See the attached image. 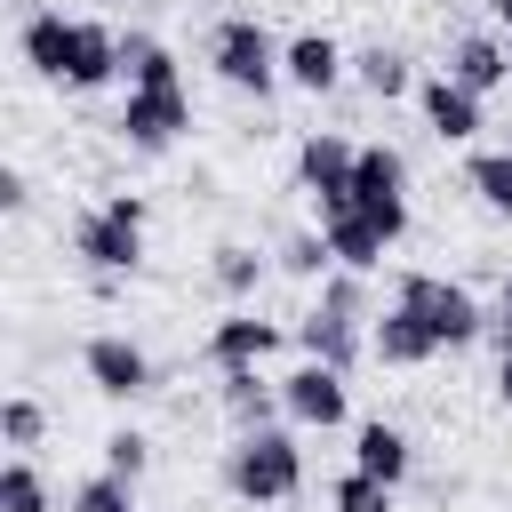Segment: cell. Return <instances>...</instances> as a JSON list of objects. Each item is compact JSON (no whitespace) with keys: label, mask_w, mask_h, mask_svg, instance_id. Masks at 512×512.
I'll return each mask as SVG.
<instances>
[{"label":"cell","mask_w":512,"mask_h":512,"mask_svg":"<svg viewBox=\"0 0 512 512\" xmlns=\"http://www.w3.org/2000/svg\"><path fill=\"white\" fill-rule=\"evenodd\" d=\"M320 232H328V248H336V264H344V272H376V264H384V248H392V240H384L352 200L320 208Z\"/></svg>","instance_id":"14"},{"label":"cell","mask_w":512,"mask_h":512,"mask_svg":"<svg viewBox=\"0 0 512 512\" xmlns=\"http://www.w3.org/2000/svg\"><path fill=\"white\" fill-rule=\"evenodd\" d=\"M344 64H352V56H344L328 32H296V40L280 48V80H296L304 96H328V88L344 80Z\"/></svg>","instance_id":"13"},{"label":"cell","mask_w":512,"mask_h":512,"mask_svg":"<svg viewBox=\"0 0 512 512\" xmlns=\"http://www.w3.org/2000/svg\"><path fill=\"white\" fill-rule=\"evenodd\" d=\"M208 64H216V80H224V88L272 96V80H280V40H272L256 16H224V24L208 32Z\"/></svg>","instance_id":"3"},{"label":"cell","mask_w":512,"mask_h":512,"mask_svg":"<svg viewBox=\"0 0 512 512\" xmlns=\"http://www.w3.org/2000/svg\"><path fill=\"white\" fill-rule=\"evenodd\" d=\"M464 184L480 192V208H488V216H512V144L472 152V160H464Z\"/></svg>","instance_id":"22"},{"label":"cell","mask_w":512,"mask_h":512,"mask_svg":"<svg viewBox=\"0 0 512 512\" xmlns=\"http://www.w3.org/2000/svg\"><path fill=\"white\" fill-rule=\"evenodd\" d=\"M352 208H360L384 240L408 232V160H400L392 144H360V160H352Z\"/></svg>","instance_id":"5"},{"label":"cell","mask_w":512,"mask_h":512,"mask_svg":"<svg viewBox=\"0 0 512 512\" xmlns=\"http://www.w3.org/2000/svg\"><path fill=\"white\" fill-rule=\"evenodd\" d=\"M224 488H232L240 504H288V496L304 488V448H296L280 424L240 432L232 456H224Z\"/></svg>","instance_id":"1"},{"label":"cell","mask_w":512,"mask_h":512,"mask_svg":"<svg viewBox=\"0 0 512 512\" xmlns=\"http://www.w3.org/2000/svg\"><path fill=\"white\" fill-rule=\"evenodd\" d=\"M416 104H424V128H432L440 144H472V136H480V96H472L464 80L432 72V80L416 88Z\"/></svg>","instance_id":"11"},{"label":"cell","mask_w":512,"mask_h":512,"mask_svg":"<svg viewBox=\"0 0 512 512\" xmlns=\"http://www.w3.org/2000/svg\"><path fill=\"white\" fill-rule=\"evenodd\" d=\"M280 272H296V280H328V272H336L328 232H288V240H280Z\"/></svg>","instance_id":"27"},{"label":"cell","mask_w":512,"mask_h":512,"mask_svg":"<svg viewBox=\"0 0 512 512\" xmlns=\"http://www.w3.org/2000/svg\"><path fill=\"white\" fill-rule=\"evenodd\" d=\"M208 272H216V288H224V296H256V280H264V256H256L248 240H224V248L208 256Z\"/></svg>","instance_id":"25"},{"label":"cell","mask_w":512,"mask_h":512,"mask_svg":"<svg viewBox=\"0 0 512 512\" xmlns=\"http://www.w3.org/2000/svg\"><path fill=\"white\" fill-rule=\"evenodd\" d=\"M496 312H512V280H504V288H496Z\"/></svg>","instance_id":"36"},{"label":"cell","mask_w":512,"mask_h":512,"mask_svg":"<svg viewBox=\"0 0 512 512\" xmlns=\"http://www.w3.org/2000/svg\"><path fill=\"white\" fill-rule=\"evenodd\" d=\"M352 160H360V144H344V136H304V152H296V184L312 192V208H336V200H352Z\"/></svg>","instance_id":"10"},{"label":"cell","mask_w":512,"mask_h":512,"mask_svg":"<svg viewBox=\"0 0 512 512\" xmlns=\"http://www.w3.org/2000/svg\"><path fill=\"white\" fill-rule=\"evenodd\" d=\"M360 280H368V272H344V264H336V272L320 280V304L344 312V320H360V312H368V288H360Z\"/></svg>","instance_id":"31"},{"label":"cell","mask_w":512,"mask_h":512,"mask_svg":"<svg viewBox=\"0 0 512 512\" xmlns=\"http://www.w3.org/2000/svg\"><path fill=\"white\" fill-rule=\"evenodd\" d=\"M280 400H288V424H312V432L344 424V408H352V392H344V368H328V360H304V368H288V376H280Z\"/></svg>","instance_id":"8"},{"label":"cell","mask_w":512,"mask_h":512,"mask_svg":"<svg viewBox=\"0 0 512 512\" xmlns=\"http://www.w3.org/2000/svg\"><path fill=\"white\" fill-rule=\"evenodd\" d=\"M288 336H296L304 360H328V368H352V360H360V328H352L344 312H328V304H312Z\"/></svg>","instance_id":"17"},{"label":"cell","mask_w":512,"mask_h":512,"mask_svg":"<svg viewBox=\"0 0 512 512\" xmlns=\"http://www.w3.org/2000/svg\"><path fill=\"white\" fill-rule=\"evenodd\" d=\"M504 56H512V32H504Z\"/></svg>","instance_id":"37"},{"label":"cell","mask_w":512,"mask_h":512,"mask_svg":"<svg viewBox=\"0 0 512 512\" xmlns=\"http://www.w3.org/2000/svg\"><path fill=\"white\" fill-rule=\"evenodd\" d=\"M368 352H376L384 368H424V360L440 352V336H432L408 304H384V312H376V328H368Z\"/></svg>","instance_id":"12"},{"label":"cell","mask_w":512,"mask_h":512,"mask_svg":"<svg viewBox=\"0 0 512 512\" xmlns=\"http://www.w3.org/2000/svg\"><path fill=\"white\" fill-rule=\"evenodd\" d=\"M504 144H512V136H504Z\"/></svg>","instance_id":"38"},{"label":"cell","mask_w":512,"mask_h":512,"mask_svg":"<svg viewBox=\"0 0 512 512\" xmlns=\"http://www.w3.org/2000/svg\"><path fill=\"white\" fill-rule=\"evenodd\" d=\"M120 80L128 88H176V48L152 40V32H128L120 40Z\"/></svg>","instance_id":"21"},{"label":"cell","mask_w":512,"mask_h":512,"mask_svg":"<svg viewBox=\"0 0 512 512\" xmlns=\"http://www.w3.org/2000/svg\"><path fill=\"white\" fill-rule=\"evenodd\" d=\"M72 256H80L88 272H104V280L136 272V264H144V192H104V200L72 224Z\"/></svg>","instance_id":"2"},{"label":"cell","mask_w":512,"mask_h":512,"mask_svg":"<svg viewBox=\"0 0 512 512\" xmlns=\"http://www.w3.org/2000/svg\"><path fill=\"white\" fill-rule=\"evenodd\" d=\"M24 200H32V184H24V168H0V208H8V216H24Z\"/></svg>","instance_id":"32"},{"label":"cell","mask_w":512,"mask_h":512,"mask_svg":"<svg viewBox=\"0 0 512 512\" xmlns=\"http://www.w3.org/2000/svg\"><path fill=\"white\" fill-rule=\"evenodd\" d=\"M272 344H280V320H256V312H224L208 328V360L216 368H256Z\"/></svg>","instance_id":"16"},{"label":"cell","mask_w":512,"mask_h":512,"mask_svg":"<svg viewBox=\"0 0 512 512\" xmlns=\"http://www.w3.org/2000/svg\"><path fill=\"white\" fill-rule=\"evenodd\" d=\"M72 48H80V16H64V8H32L16 32V56L56 88H72Z\"/></svg>","instance_id":"9"},{"label":"cell","mask_w":512,"mask_h":512,"mask_svg":"<svg viewBox=\"0 0 512 512\" xmlns=\"http://www.w3.org/2000/svg\"><path fill=\"white\" fill-rule=\"evenodd\" d=\"M136 152H168L184 128H192V96H184V80L176 88H128V104H120V120H112Z\"/></svg>","instance_id":"6"},{"label":"cell","mask_w":512,"mask_h":512,"mask_svg":"<svg viewBox=\"0 0 512 512\" xmlns=\"http://www.w3.org/2000/svg\"><path fill=\"white\" fill-rule=\"evenodd\" d=\"M72 512H136V480H120V472H88V480L72 488Z\"/></svg>","instance_id":"29"},{"label":"cell","mask_w":512,"mask_h":512,"mask_svg":"<svg viewBox=\"0 0 512 512\" xmlns=\"http://www.w3.org/2000/svg\"><path fill=\"white\" fill-rule=\"evenodd\" d=\"M120 80V32L112 24H88L80 16V48H72V88H104Z\"/></svg>","instance_id":"20"},{"label":"cell","mask_w":512,"mask_h":512,"mask_svg":"<svg viewBox=\"0 0 512 512\" xmlns=\"http://www.w3.org/2000/svg\"><path fill=\"white\" fill-rule=\"evenodd\" d=\"M392 304H408V312H416V320L440 336V352H456V344L488 336V312L472 304V288H456V280H440V272H408Z\"/></svg>","instance_id":"4"},{"label":"cell","mask_w":512,"mask_h":512,"mask_svg":"<svg viewBox=\"0 0 512 512\" xmlns=\"http://www.w3.org/2000/svg\"><path fill=\"white\" fill-rule=\"evenodd\" d=\"M352 464L400 488V480L416 472V448H408V432H400V424H360V440H352Z\"/></svg>","instance_id":"19"},{"label":"cell","mask_w":512,"mask_h":512,"mask_svg":"<svg viewBox=\"0 0 512 512\" xmlns=\"http://www.w3.org/2000/svg\"><path fill=\"white\" fill-rule=\"evenodd\" d=\"M352 80H360L368 96H408V88H416V72H408L400 48H360V56H352Z\"/></svg>","instance_id":"23"},{"label":"cell","mask_w":512,"mask_h":512,"mask_svg":"<svg viewBox=\"0 0 512 512\" xmlns=\"http://www.w3.org/2000/svg\"><path fill=\"white\" fill-rule=\"evenodd\" d=\"M328 504H336V512H392V480H376V472L352 464V472L328 488Z\"/></svg>","instance_id":"28"},{"label":"cell","mask_w":512,"mask_h":512,"mask_svg":"<svg viewBox=\"0 0 512 512\" xmlns=\"http://www.w3.org/2000/svg\"><path fill=\"white\" fill-rule=\"evenodd\" d=\"M496 400H504V408H512V352H504V360H496Z\"/></svg>","instance_id":"34"},{"label":"cell","mask_w":512,"mask_h":512,"mask_svg":"<svg viewBox=\"0 0 512 512\" xmlns=\"http://www.w3.org/2000/svg\"><path fill=\"white\" fill-rule=\"evenodd\" d=\"M488 336H496V360L512 352V312H488Z\"/></svg>","instance_id":"33"},{"label":"cell","mask_w":512,"mask_h":512,"mask_svg":"<svg viewBox=\"0 0 512 512\" xmlns=\"http://www.w3.org/2000/svg\"><path fill=\"white\" fill-rule=\"evenodd\" d=\"M448 80H464L472 96L504 88V80H512V56H504V40H488V32H464V40L448 48Z\"/></svg>","instance_id":"18"},{"label":"cell","mask_w":512,"mask_h":512,"mask_svg":"<svg viewBox=\"0 0 512 512\" xmlns=\"http://www.w3.org/2000/svg\"><path fill=\"white\" fill-rule=\"evenodd\" d=\"M0 440H8V448H24V456H32V448H40V440H48V408H40V400H32V392H8V400H0Z\"/></svg>","instance_id":"26"},{"label":"cell","mask_w":512,"mask_h":512,"mask_svg":"<svg viewBox=\"0 0 512 512\" xmlns=\"http://www.w3.org/2000/svg\"><path fill=\"white\" fill-rule=\"evenodd\" d=\"M0 512H48V480H40V464L24 448L0 464Z\"/></svg>","instance_id":"24"},{"label":"cell","mask_w":512,"mask_h":512,"mask_svg":"<svg viewBox=\"0 0 512 512\" xmlns=\"http://www.w3.org/2000/svg\"><path fill=\"white\" fill-rule=\"evenodd\" d=\"M80 368H88V384H96L104 400H144V392H152V352H144L136 336H120V328L88 336V344H80Z\"/></svg>","instance_id":"7"},{"label":"cell","mask_w":512,"mask_h":512,"mask_svg":"<svg viewBox=\"0 0 512 512\" xmlns=\"http://www.w3.org/2000/svg\"><path fill=\"white\" fill-rule=\"evenodd\" d=\"M144 464H152V440H144L136 424H120V432L104 440V472H120V480H144Z\"/></svg>","instance_id":"30"},{"label":"cell","mask_w":512,"mask_h":512,"mask_svg":"<svg viewBox=\"0 0 512 512\" xmlns=\"http://www.w3.org/2000/svg\"><path fill=\"white\" fill-rule=\"evenodd\" d=\"M216 400H224V416H232L240 432H264V424H280V416H288L280 384H272V376H256V368H224Z\"/></svg>","instance_id":"15"},{"label":"cell","mask_w":512,"mask_h":512,"mask_svg":"<svg viewBox=\"0 0 512 512\" xmlns=\"http://www.w3.org/2000/svg\"><path fill=\"white\" fill-rule=\"evenodd\" d=\"M488 16H496V24H504V32H512V0H488Z\"/></svg>","instance_id":"35"}]
</instances>
